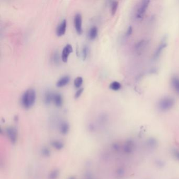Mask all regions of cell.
<instances>
[{"label":"cell","instance_id":"1","mask_svg":"<svg viewBox=\"0 0 179 179\" xmlns=\"http://www.w3.org/2000/svg\"><path fill=\"white\" fill-rule=\"evenodd\" d=\"M35 100V91L33 88H28L23 93L21 102L24 108L28 109L33 106Z\"/></svg>","mask_w":179,"mask_h":179},{"label":"cell","instance_id":"2","mask_svg":"<svg viewBox=\"0 0 179 179\" xmlns=\"http://www.w3.org/2000/svg\"><path fill=\"white\" fill-rule=\"evenodd\" d=\"M174 100L171 97H164L160 100L158 106L162 111L169 110L174 106Z\"/></svg>","mask_w":179,"mask_h":179},{"label":"cell","instance_id":"3","mask_svg":"<svg viewBox=\"0 0 179 179\" xmlns=\"http://www.w3.org/2000/svg\"><path fill=\"white\" fill-rule=\"evenodd\" d=\"M150 2V1H144L139 4L135 14V16L137 20H141L144 18V15L146 13L149 7Z\"/></svg>","mask_w":179,"mask_h":179},{"label":"cell","instance_id":"4","mask_svg":"<svg viewBox=\"0 0 179 179\" xmlns=\"http://www.w3.org/2000/svg\"><path fill=\"white\" fill-rule=\"evenodd\" d=\"M166 46H167L166 39V38H163L154 52V60H157L160 57L164 49L166 48Z\"/></svg>","mask_w":179,"mask_h":179},{"label":"cell","instance_id":"5","mask_svg":"<svg viewBox=\"0 0 179 179\" xmlns=\"http://www.w3.org/2000/svg\"><path fill=\"white\" fill-rule=\"evenodd\" d=\"M74 23L77 32L79 34H81L83 33V28H82V16L81 13H77L75 15L74 18Z\"/></svg>","mask_w":179,"mask_h":179},{"label":"cell","instance_id":"6","mask_svg":"<svg viewBox=\"0 0 179 179\" xmlns=\"http://www.w3.org/2000/svg\"><path fill=\"white\" fill-rule=\"evenodd\" d=\"M73 47L71 44H68L64 47L62 53V59L64 62H66L68 60V56L73 52Z\"/></svg>","mask_w":179,"mask_h":179},{"label":"cell","instance_id":"7","mask_svg":"<svg viewBox=\"0 0 179 179\" xmlns=\"http://www.w3.org/2000/svg\"><path fill=\"white\" fill-rule=\"evenodd\" d=\"M66 27H67V21L66 19H64L57 26L56 30V34L59 36L64 35L65 33Z\"/></svg>","mask_w":179,"mask_h":179},{"label":"cell","instance_id":"8","mask_svg":"<svg viewBox=\"0 0 179 179\" xmlns=\"http://www.w3.org/2000/svg\"><path fill=\"white\" fill-rule=\"evenodd\" d=\"M69 81H70V77L68 75L63 76L57 81L56 83V86L58 87H63L66 85L67 84H68Z\"/></svg>","mask_w":179,"mask_h":179},{"label":"cell","instance_id":"9","mask_svg":"<svg viewBox=\"0 0 179 179\" xmlns=\"http://www.w3.org/2000/svg\"><path fill=\"white\" fill-rule=\"evenodd\" d=\"M53 101L57 107H61L63 102V97L59 93H54Z\"/></svg>","mask_w":179,"mask_h":179},{"label":"cell","instance_id":"10","mask_svg":"<svg viewBox=\"0 0 179 179\" xmlns=\"http://www.w3.org/2000/svg\"><path fill=\"white\" fill-rule=\"evenodd\" d=\"M171 85L174 91L179 95V77H173L171 79Z\"/></svg>","mask_w":179,"mask_h":179},{"label":"cell","instance_id":"11","mask_svg":"<svg viewBox=\"0 0 179 179\" xmlns=\"http://www.w3.org/2000/svg\"><path fill=\"white\" fill-rule=\"evenodd\" d=\"M53 95H54V93H53L51 91H46L44 96V103L47 105L51 103L52 101H53Z\"/></svg>","mask_w":179,"mask_h":179},{"label":"cell","instance_id":"12","mask_svg":"<svg viewBox=\"0 0 179 179\" xmlns=\"http://www.w3.org/2000/svg\"><path fill=\"white\" fill-rule=\"evenodd\" d=\"M98 34V28L96 26H93L89 30V38L91 40H93L96 38Z\"/></svg>","mask_w":179,"mask_h":179},{"label":"cell","instance_id":"13","mask_svg":"<svg viewBox=\"0 0 179 179\" xmlns=\"http://www.w3.org/2000/svg\"><path fill=\"white\" fill-rule=\"evenodd\" d=\"M109 88L113 91H117L120 90L121 88V83L118 81H114L110 83L109 85Z\"/></svg>","mask_w":179,"mask_h":179},{"label":"cell","instance_id":"14","mask_svg":"<svg viewBox=\"0 0 179 179\" xmlns=\"http://www.w3.org/2000/svg\"><path fill=\"white\" fill-rule=\"evenodd\" d=\"M15 130L14 129L8 128L7 131L8 136L10 138L11 141L15 142L16 140V133Z\"/></svg>","mask_w":179,"mask_h":179},{"label":"cell","instance_id":"15","mask_svg":"<svg viewBox=\"0 0 179 179\" xmlns=\"http://www.w3.org/2000/svg\"><path fill=\"white\" fill-rule=\"evenodd\" d=\"M118 7V1H112L110 5L111 8V13L112 15H115Z\"/></svg>","mask_w":179,"mask_h":179},{"label":"cell","instance_id":"16","mask_svg":"<svg viewBox=\"0 0 179 179\" xmlns=\"http://www.w3.org/2000/svg\"><path fill=\"white\" fill-rule=\"evenodd\" d=\"M83 82V79L81 77V76H78L77 77H76L75 80H74V86L76 88H80V87L81 86L82 83Z\"/></svg>","mask_w":179,"mask_h":179},{"label":"cell","instance_id":"17","mask_svg":"<svg viewBox=\"0 0 179 179\" xmlns=\"http://www.w3.org/2000/svg\"><path fill=\"white\" fill-rule=\"evenodd\" d=\"M88 53V47L87 46L85 45L82 50V57L83 60H85L87 57Z\"/></svg>","mask_w":179,"mask_h":179},{"label":"cell","instance_id":"18","mask_svg":"<svg viewBox=\"0 0 179 179\" xmlns=\"http://www.w3.org/2000/svg\"><path fill=\"white\" fill-rule=\"evenodd\" d=\"M83 88H79L78 89V90L76 91L75 94V96H74L75 98H78V97L81 95V93H83Z\"/></svg>","mask_w":179,"mask_h":179},{"label":"cell","instance_id":"19","mask_svg":"<svg viewBox=\"0 0 179 179\" xmlns=\"http://www.w3.org/2000/svg\"><path fill=\"white\" fill-rule=\"evenodd\" d=\"M132 28L130 26L128 28L127 30L126 35L128 36H129L131 35V34H132Z\"/></svg>","mask_w":179,"mask_h":179},{"label":"cell","instance_id":"20","mask_svg":"<svg viewBox=\"0 0 179 179\" xmlns=\"http://www.w3.org/2000/svg\"><path fill=\"white\" fill-rule=\"evenodd\" d=\"M71 179H74V178H71Z\"/></svg>","mask_w":179,"mask_h":179}]
</instances>
